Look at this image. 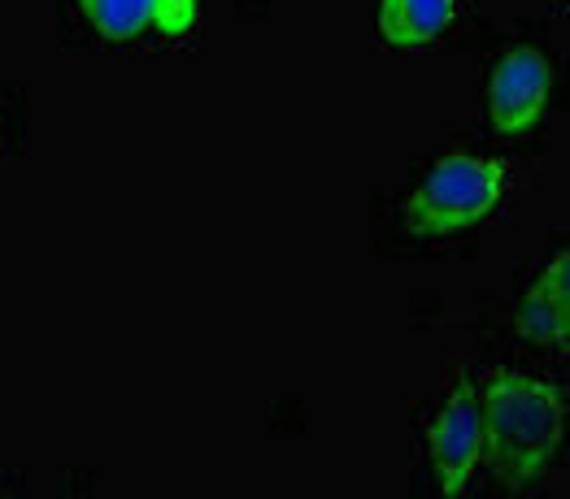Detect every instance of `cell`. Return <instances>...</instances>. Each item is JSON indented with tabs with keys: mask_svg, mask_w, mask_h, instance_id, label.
<instances>
[{
	"mask_svg": "<svg viewBox=\"0 0 570 499\" xmlns=\"http://www.w3.org/2000/svg\"><path fill=\"white\" fill-rule=\"evenodd\" d=\"M562 391L527 378V373H492L479 400L483 417V448L479 460L492 469V478L510 491L535 482L562 443Z\"/></svg>",
	"mask_w": 570,
	"mask_h": 499,
	"instance_id": "1",
	"label": "cell"
},
{
	"mask_svg": "<svg viewBox=\"0 0 570 499\" xmlns=\"http://www.w3.org/2000/svg\"><path fill=\"white\" fill-rule=\"evenodd\" d=\"M505 196V166L479 157H449L414 191L405 222L414 234H453L483 222Z\"/></svg>",
	"mask_w": 570,
	"mask_h": 499,
	"instance_id": "2",
	"label": "cell"
},
{
	"mask_svg": "<svg viewBox=\"0 0 570 499\" xmlns=\"http://www.w3.org/2000/svg\"><path fill=\"white\" fill-rule=\"evenodd\" d=\"M79 9L105 40H131L153 27V0H79Z\"/></svg>",
	"mask_w": 570,
	"mask_h": 499,
	"instance_id": "7",
	"label": "cell"
},
{
	"mask_svg": "<svg viewBox=\"0 0 570 499\" xmlns=\"http://www.w3.org/2000/svg\"><path fill=\"white\" fill-rule=\"evenodd\" d=\"M196 27V0H153V31L188 36Z\"/></svg>",
	"mask_w": 570,
	"mask_h": 499,
	"instance_id": "8",
	"label": "cell"
},
{
	"mask_svg": "<svg viewBox=\"0 0 570 499\" xmlns=\"http://www.w3.org/2000/svg\"><path fill=\"white\" fill-rule=\"evenodd\" d=\"M431 465H435V482L440 491H462L471 482L483 448V417H479V396L466 378H458V387L449 391V400L440 405L435 421L428 430Z\"/></svg>",
	"mask_w": 570,
	"mask_h": 499,
	"instance_id": "4",
	"label": "cell"
},
{
	"mask_svg": "<svg viewBox=\"0 0 570 499\" xmlns=\"http://www.w3.org/2000/svg\"><path fill=\"white\" fill-rule=\"evenodd\" d=\"M458 13V0H383L380 31L387 44L419 48L431 44Z\"/></svg>",
	"mask_w": 570,
	"mask_h": 499,
	"instance_id": "6",
	"label": "cell"
},
{
	"mask_svg": "<svg viewBox=\"0 0 570 499\" xmlns=\"http://www.w3.org/2000/svg\"><path fill=\"white\" fill-rule=\"evenodd\" d=\"M553 88V66L540 48H514L497 61L492 83H488V118L501 136H527Z\"/></svg>",
	"mask_w": 570,
	"mask_h": 499,
	"instance_id": "3",
	"label": "cell"
},
{
	"mask_svg": "<svg viewBox=\"0 0 570 499\" xmlns=\"http://www.w3.org/2000/svg\"><path fill=\"white\" fill-rule=\"evenodd\" d=\"M519 335L540 348H567V252H558L523 296Z\"/></svg>",
	"mask_w": 570,
	"mask_h": 499,
	"instance_id": "5",
	"label": "cell"
}]
</instances>
